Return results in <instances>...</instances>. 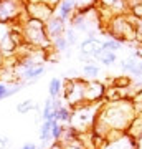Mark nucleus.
<instances>
[{
    "label": "nucleus",
    "instance_id": "f257e3e1",
    "mask_svg": "<svg viewBox=\"0 0 142 149\" xmlns=\"http://www.w3.org/2000/svg\"><path fill=\"white\" fill-rule=\"evenodd\" d=\"M136 108L132 100H119V101H109L107 104H103L98 114V119L101 124H104L106 128L112 131H119V133H126L132 119L136 118Z\"/></svg>",
    "mask_w": 142,
    "mask_h": 149
},
{
    "label": "nucleus",
    "instance_id": "f03ea898",
    "mask_svg": "<svg viewBox=\"0 0 142 149\" xmlns=\"http://www.w3.org/2000/svg\"><path fill=\"white\" fill-rule=\"evenodd\" d=\"M20 20H21V25H20L21 37H23V42L28 47L35 48V50H50L51 48V40L48 38L46 28H45L43 22L30 18L26 13Z\"/></svg>",
    "mask_w": 142,
    "mask_h": 149
},
{
    "label": "nucleus",
    "instance_id": "7ed1b4c3",
    "mask_svg": "<svg viewBox=\"0 0 142 149\" xmlns=\"http://www.w3.org/2000/svg\"><path fill=\"white\" fill-rule=\"evenodd\" d=\"M101 106L103 104H99V103H83V104L73 108L71 109L73 111L71 113V121H69L68 126L76 129L78 133L93 131Z\"/></svg>",
    "mask_w": 142,
    "mask_h": 149
},
{
    "label": "nucleus",
    "instance_id": "20e7f679",
    "mask_svg": "<svg viewBox=\"0 0 142 149\" xmlns=\"http://www.w3.org/2000/svg\"><path fill=\"white\" fill-rule=\"evenodd\" d=\"M26 13L25 0H0V23L20 22Z\"/></svg>",
    "mask_w": 142,
    "mask_h": 149
},
{
    "label": "nucleus",
    "instance_id": "39448f33",
    "mask_svg": "<svg viewBox=\"0 0 142 149\" xmlns=\"http://www.w3.org/2000/svg\"><path fill=\"white\" fill-rule=\"evenodd\" d=\"M101 149H136V141L127 133L112 131L104 141Z\"/></svg>",
    "mask_w": 142,
    "mask_h": 149
},
{
    "label": "nucleus",
    "instance_id": "423d86ee",
    "mask_svg": "<svg viewBox=\"0 0 142 149\" xmlns=\"http://www.w3.org/2000/svg\"><path fill=\"white\" fill-rule=\"evenodd\" d=\"M55 8L48 3H43V2H26V15L30 18H35V20H40L43 23H46L53 15H55Z\"/></svg>",
    "mask_w": 142,
    "mask_h": 149
},
{
    "label": "nucleus",
    "instance_id": "0eeeda50",
    "mask_svg": "<svg viewBox=\"0 0 142 149\" xmlns=\"http://www.w3.org/2000/svg\"><path fill=\"white\" fill-rule=\"evenodd\" d=\"M106 85L101 81H86L84 85V100L86 103H99L106 98Z\"/></svg>",
    "mask_w": 142,
    "mask_h": 149
},
{
    "label": "nucleus",
    "instance_id": "6e6552de",
    "mask_svg": "<svg viewBox=\"0 0 142 149\" xmlns=\"http://www.w3.org/2000/svg\"><path fill=\"white\" fill-rule=\"evenodd\" d=\"M103 50H104V48H103V42H99L98 38H89L88 37L79 43V53L91 55L96 61H98V58L101 56Z\"/></svg>",
    "mask_w": 142,
    "mask_h": 149
},
{
    "label": "nucleus",
    "instance_id": "1a4fd4ad",
    "mask_svg": "<svg viewBox=\"0 0 142 149\" xmlns=\"http://www.w3.org/2000/svg\"><path fill=\"white\" fill-rule=\"evenodd\" d=\"M45 28H46V33H48V38L50 40H55V38L58 37H63L64 32H66V22H63L60 18L56 13L50 18V20L45 23Z\"/></svg>",
    "mask_w": 142,
    "mask_h": 149
},
{
    "label": "nucleus",
    "instance_id": "9d476101",
    "mask_svg": "<svg viewBox=\"0 0 142 149\" xmlns=\"http://www.w3.org/2000/svg\"><path fill=\"white\" fill-rule=\"evenodd\" d=\"M74 10H76V0H61L58 5V10H56V15L68 23L69 18L73 17Z\"/></svg>",
    "mask_w": 142,
    "mask_h": 149
},
{
    "label": "nucleus",
    "instance_id": "9b49d317",
    "mask_svg": "<svg viewBox=\"0 0 142 149\" xmlns=\"http://www.w3.org/2000/svg\"><path fill=\"white\" fill-rule=\"evenodd\" d=\"M81 73H83V80L86 81H94L99 78V74H101V68H99V65L98 63H88V65H84L83 70H81Z\"/></svg>",
    "mask_w": 142,
    "mask_h": 149
},
{
    "label": "nucleus",
    "instance_id": "f8f14e48",
    "mask_svg": "<svg viewBox=\"0 0 142 149\" xmlns=\"http://www.w3.org/2000/svg\"><path fill=\"white\" fill-rule=\"evenodd\" d=\"M129 136H131L134 141H137V139L142 136V114H136V118L132 119V123L129 124V128H127L126 131Z\"/></svg>",
    "mask_w": 142,
    "mask_h": 149
},
{
    "label": "nucleus",
    "instance_id": "ddd939ff",
    "mask_svg": "<svg viewBox=\"0 0 142 149\" xmlns=\"http://www.w3.org/2000/svg\"><path fill=\"white\" fill-rule=\"evenodd\" d=\"M48 95L50 98H61L63 95V80L61 78H51L48 83Z\"/></svg>",
    "mask_w": 142,
    "mask_h": 149
},
{
    "label": "nucleus",
    "instance_id": "4468645a",
    "mask_svg": "<svg viewBox=\"0 0 142 149\" xmlns=\"http://www.w3.org/2000/svg\"><path fill=\"white\" fill-rule=\"evenodd\" d=\"M51 126H53V119L51 121H43L42 126H40V133H38V138L42 141V144H48L51 143Z\"/></svg>",
    "mask_w": 142,
    "mask_h": 149
},
{
    "label": "nucleus",
    "instance_id": "2eb2a0df",
    "mask_svg": "<svg viewBox=\"0 0 142 149\" xmlns=\"http://www.w3.org/2000/svg\"><path fill=\"white\" fill-rule=\"evenodd\" d=\"M33 109H35V111L40 109V104H37L33 100H23L21 103L17 104V113H18V114H26L28 111H33Z\"/></svg>",
    "mask_w": 142,
    "mask_h": 149
},
{
    "label": "nucleus",
    "instance_id": "dca6fc26",
    "mask_svg": "<svg viewBox=\"0 0 142 149\" xmlns=\"http://www.w3.org/2000/svg\"><path fill=\"white\" fill-rule=\"evenodd\" d=\"M117 53L116 52H109V50H103V53H101V56L98 58V61H99L101 65H104V66H112V65L117 61Z\"/></svg>",
    "mask_w": 142,
    "mask_h": 149
},
{
    "label": "nucleus",
    "instance_id": "f3484780",
    "mask_svg": "<svg viewBox=\"0 0 142 149\" xmlns=\"http://www.w3.org/2000/svg\"><path fill=\"white\" fill-rule=\"evenodd\" d=\"M51 48L56 52V53H66L69 48V43H68V40H66V37H58V38H55L51 42Z\"/></svg>",
    "mask_w": 142,
    "mask_h": 149
},
{
    "label": "nucleus",
    "instance_id": "a211bd4d",
    "mask_svg": "<svg viewBox=\"0 0 142 149\" xmlns=\"http://www.w3.org/2000/svg\"><path fill=\"white\" fill-rule=\"evenodd\" d=\"M51 113H53V100L48 96L46 100H45V103H43L42 113H40L42 123H43V121H51Z\"/></svg>",
    "mask_w": 142,
    "mask_h": 149
},
{
    "label": "nucleus",
    "instance_id": "6ab92c4d",
    "mask_svg": "<svg viewBox=\"0 0 142 149\" xmlns=\"http://www.w3.org/2000/svg\"><path fill=\"white\" fill-rule=\"evenodd\" d=\"M103 48L104 50H109V52H117V50H122L124 48V43L119 42V40H114V38H109L103 42Z\"/></svg>",
    "mask_w": 142,
    "mask_h": 149
},
{
    "label": "nucleus",
    "instance_id": "aec40b11",
    "mask_svg": "<svg viewBox=\"0 0 142 149\" xmlns=\"http://www.w3.org/2000/svg\"><path fill=\"white\" fill-rule=\"evenodd\" d=\"M99 3V0H76V10H91Z\"/></svg>",
    "mask_w": 142,
    "mask_h": 149
},
{
    "label": "nucleus",
    "instance_id": "412c9836",
    "mask_svg": "<svg viewBox=\"0 0 142 149\" xmlns=\"http://www.w3.org/2000/svg\"><path fill=\"white\" fill-rule=\"evenodd\" d=\"M64 37H66V40H68L69 47H74V45H78V32H76L73 27H66Z\"/></svg>",
    "mask_w": 142,
    "mask_h": 149
},
{
    "label": "nucleus",
    "instance_id": "4be33fe9",
    "mask_svg": "<svg viewBox=\"0 0 142 149\" xmlns=\"http://www.w3.org/2000/svg\"><path fill=\"white\" fill-rule=\"evenodd\" d=\"M114 86L116 88H121V90L129 88L131 86V78L129 76H117V78H114Z\"/></svg>",
    "mask_w": 142,
    "mask_h": 149
},
{
    "label": "nucleus",
    "instance_id": "5701e85b",
    "mask_svg": "<svg viewBox=\"0 0 142 149\" xmlns=\"http://www.w3.org/2000/svg\"><path fill=\"white\" fill-rule=\"evenodd\" d=\"M8 86L10 85H7L5 81H0V101L2 100H7L5 96H7V91H8Z\"/></svg>",
    "mask_w": 142,
    "mask_h": 149
},
{
    "label": "nucleus",
    "instance_id": "b1692460",
    "mask_svg": "<svg viewBox=\"0 0 142 149\" xmlns=\"http://www.w3.org/2000/svg\"><path fill=\"white\" fill-rule=\"evenodd\" d=\"M26 2H43V3H48V5H51L53 8H55V7L60 5L61 0H26Z\"/></svg>",
    "mask_w": 142,
    "mask_h": 149
},
{
    "label": "nucleus",
    "instance_id": "393cba45",
    "mask_svg": "<svg viewBox=\"0 0 142 149\" xmlns=\"http://www.w3.org/2000/svg\"><path fill=\"white\" fill-rule=\"evenodd\" d=\"M48 149H66V146H64L63 143H60V141H56V143H55V144H51V146H50Z\"/></svg>",
    "mask_w": 142,
    "mask_h": 149
},
{
    "label": "nucleus",
    "instance_id": "a878e982",
    "mask_svg": "<svg viewBox=\"0 0 142 149\" xmlns=\"http://www.w3.org/2000/svg\"><path fill=\"white\" fill-rule=\"evenodd\" d=\"M21 149H37V144L35 143H25L21 146Z\"/></svg>",
    "mask_w": 142,
    "mask_h": 149
},
{
    "label": "nucleus",
    "instance_id": "bb28decb",
    "mask_svg": "<svg viewBox=\"0 0 142 149\" xmlns=\"http://www.w3.org/2000/svg\"><path fill=\"white\" fill-rule=\"evenodd\" d=\"M136 149H142V136L136 141Z\"/></svg>",
    "mask_w": 142,
    "mask_h": 149
}]
</instances>
